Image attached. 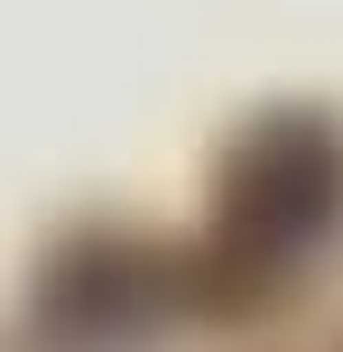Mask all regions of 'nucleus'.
Listing matches in <instances>:
<instances>
[{
	"label": "nucleus",
	"mask_w": 343,
	"mask_h": 352,
	"mask_svg": "<svg viewBox=\"0 0 343 352\" xmlns=\"http://www.w3.org/2000/svg\"><path fill=\"white\" fill-rule=\"evenodd\" d=\"M343 213V130L316 111L251 121L214 167V241L232 260H297Z\"/></svg>",
	"instance_id": "obj_1"
}]
</instances>
